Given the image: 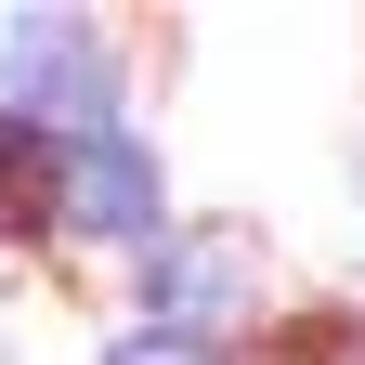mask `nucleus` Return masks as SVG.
Here are the masks:
<instances>
[{"instance_id":"3","label":"nucleus","mask_w":365,"mask_h":365,"mask_svg":"<svg viewBox=\"0 0 365 365\" xmlns=\"http://www.w3.org/2000/svg\"><path fill=\"white\" fill-rule=\"evenodd\" d=\"M144 300H157V327H182V339L235 327V313H248V235H222V222H209V235H170L157 274H144Z\"/></svg>"},{"instance_id":"1","label":"nucleus","mask_w":365,"mask_h":365,"mask_svg":"<svg viewBox=\"0 0 365 365\" xmlns=\"http://www.w3.org/2000/svg\"><path fill=\"white\" fill-rule=\"evenodd\" d=\"M0 91H14V130H66V144H91V130H118V39L78 26V14H26L14 53H0Z\"/></svg>"},{"instance_id":"5","label":"nucleus","mask_w":365,"mask_h":365,"mask_svg":"<svg viewBox=\"0 0 365 365\" xmlns=\"http://www.w3.org/2000/svg\"><path fill=\"white\" fill-rule=\"evenodd\" d=\"M105 365H209V352H196V339H182V327H130V339H118Z\"/></svg>"},{"instance_id":"4","label":"nucleus","mask_w":365,"mask_h":365,"mask_svg":"<svg viewBox=\"0 0 365 365\" xmlns=\"http://www.w3.org/2000/svg\"><path fill=\"white\" fill-rule=\"evenodd\" d=\"M39 209H53V170H39V144L0 118V274H14V248L39 235Z\"/></svg>"},{"instance_id":"2","label":"nucleus","mask_w":365,"mask_h":365,"mask_svg":"<svg viewBox=\"0 0 365 365\" xmlns=\"http://www.w3.org/2000/svg\"><path fill=\"white\" fill-rule=\"evenodd\" d=\"M53 209L78 235H105V248L157 235V157L130 144V130H91V144H66V170H53Z\"/></svg>"}]
</instances>
